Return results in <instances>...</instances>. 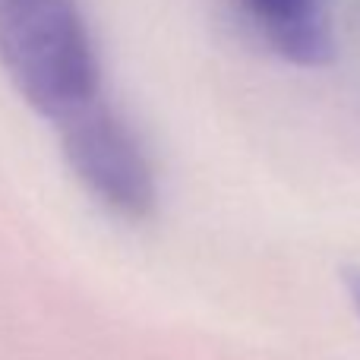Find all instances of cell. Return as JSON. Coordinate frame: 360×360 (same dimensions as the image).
<instances>
[{
  "instance_id": "1",
  "label": "cell",
  "mask_w": 360,
  "mask_h": 360,
  "mask_svg": "<svg viewBox=\"0 0 360 360\" xmlns=\"http://www.w3.org/2000/svg\"><path fill=\"white\" fill-rule=\"evenodd\" d=\"M0 67L51 124L101 98L98 51L76 0H0Z\"/></svg>"
},
{
  "instance_id": "2",
  "label": "cell",
  "mask_w": 360,
  "mask_h": 360,
  "mask_svg": "<svg viewBox=\"0 0 360 360\" xmlns=\"http://www.w3.org/2000/svg\"><path fill=\"white\" fill-rule=\"evenodd\" d=\"M54 127L70 171L105 209L120 218H146L155 209L158 184L149 152L105 98Z\"/></svg>"
},
{
  "instance_id": "3",
  "label": "cell",
  "mask_w": 360,
  "mask_h": 360,
  "mask_svg": "<svg viewBox=\"0 0 360 360\" xmlns=\"http://www.w3.org/2000/svg\"><path fill=\"white\" fill-rule=\"evenodd\" d=\"M272 54L294 67H326L335 57L338 0H234Z\"/></svg>"
},
{
  "instance_id": "4",
  "label": "cell",
  "mask_w": 360,
  "mask_h": 360,
  "mask_svg": "<svg viewBox=\"0 0 360 360\" xmlns=\"http://www.w3.org/2000/svg\"><path fill=\"white\" fill-rule=\"evenodd\" d=\"M342 278H345V291H348L351 304H354V310H357V316H360V269H348Z\"/></svg>"
}]
</instances>
